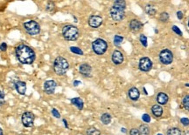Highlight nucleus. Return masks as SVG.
I'll return each instance as SVG.
<instances>
[{"label": "nucleus", "mask_w": 189, "mask_h": 135, "mask_svg": "<svg viewBox=\"0 0 189 135\" xmlns=\"http://www.w3.org/2000/svg\"><path fill=\"white\" fill-rule=\"evenodd\" d=\"M17 59L23 65H31L35 60L34 51L25 44H19L16 48Z\"/></svg>", "instance_id": "nucleus-1"}, {"label": "nucleus", "mask_w": 189, "mask_h": 135, "mask_svg": "<svg viewBox=\"0 0 189 135\" xmlns=\"http://www.w3.org/2000/svg\"><path fill=\"white\" fill-rule=\"evenodd\" d=\"M126 7L125 1L117 0L110 8V16L115 21H121L124 18V10Z\"/></svg>", "instance_id": "nucleus-2"}, {"label": "nucleus", "mask_w": 189, "mask_h": 135, "mask_svg": "<svg viewBox=\"0 0 189 135\" xmlns=\"http://www.w3.org/2000/svg\"><path fill=\"white\" fill-rule=\"evenodd\" d=\"M69 68V64L66 59L62 57H57L54 62V70L58 75H64Z\"/></svg>", "instance_id": "nucleus-3"}, {"label": "nucleus", "mask_w": 189, "mask_h": 135, "mask_svg": "<svg viewBox=\"0 0 189 135\" xmlns=\"http://www.w3.org/2000/svg\"><path fill=\"white\" fill-rule=\"evenodd\" d=\"M79 30L78 28L72 25H65L62 28V35L65 39L69 40V41H74L76 40L79 37Z\"/></svg>", "instance_id": "nucleus-4"}, {"label": "nucleus", "mask_w": 189, "mask_h": 135, "mask_svg": "<svg viewBox=\"0 0 189 135\" xmlns=\"http://www.w3.org/2000/svg\"><path fill=\"white\" fill-rule=\"evenodd\" d=\"M92 49L97 55H102L106 52L108 49L107 42L102 38H97L92 43Z\"/></svg>", "instance_id": "nucleus-5"}, {"label": "nucleus", "mask_w": 189, "mask_h": 135, "mask_svg": "<svg viewBox=\"0 0 189 135\" xmlns=\"http://www.w3.org/2000/svg\"><path fill=\"white\" fill-rule=\"evenodd\" d=\"M24 27H25V31L31 36H35L39 34L40 31V26L34 20H29L25 22L24 24Z\"/></svg>", "instance_id": "nucleus-6"}, {"label": "nucleus", "mask_w": 189, "mask_h": 135, "mask_svg": "<svg viewBox=\"0 0 189 135\" xmlns=\"http://www.w3.org/2000/svg\"><path fill=\"white\" fill-rule=\"evenodd\" d=\"M158 57H159L160 63L163 64V65H165V66L171 65L172 63V60H173V54H172V51L169 49L162 50L159 52Z\"/></svg>", "instance_id": "nucleus-7"}, {"label": "nucleus", "mask_w": 189, "mask_h": 135, "mask_svg": "<svg viewBox=\"0 0 189 135\" xmlns=\"http://www.w3.org/2000/svg\"><path fill=\"white\" fill-rule=\"evenodd\" d=\"M34 119L35 117L33 115V113L31 112H25L22 114V124L24 125L25 127H32L34 125Z\"/></svg>", "instance_id": "nucleus-8"}, {"label": "nucleus", "mask_w": 189, "mask_h": 135, "mask_svg": "<svg viewBox=\"0 0 189 135\" xmlns=\"http://www.w3.org/2000/svg\"><path fill=\"white\" fill-rule=\"evenodd\" d=\"M151 67H152V62H151V60L149 58L145 57V58H142L139 60V68L140 71L146 73V72L151 71Z\"/></svg>", "instance_id": "nucleus-9"}, {"label": "nucleus", "mask_w": 189, "mask_h": 135, "mask_svg": "<svg viewBox=\"0 0 189 135\" xmlns=\"http://www.w3.org/2000/svg\"><path fill=\"white\" fill-rule=\"evenodd\" d=\"M57 84L54 80H47L44 83V90L46 93L47 94H53L54 93Z\"/></svg>", "instance_id": "nucleus-10"}, {"label": "nucleus", "mask_w": 189, "mask_h": 135, "mask_svg": "<svg viewBox=\"0 0 189 135\" xmlns=\"http://www.w3.org/2000/svg\"><path fill=\"white\" fill-rule=\"evenodd\" d=\"M102 24V19L100 16L93 15L88 19V25L92 28H98Z\"/></svg>", "instance_id": "nucleus-11"}, {"label": "nucleus", "mask_w": 189, "mask_h": 135, "mask_svg": "<svg viewBox=\"0 0 189 135\" xmlns=\"http://www.w3.org/2000/svg\"><path fill=\"white\" fill-rule=\"evenodd\" d=\"M111 59H112V62L115 65H121L124 62V55H123V53L120 51L116 50V51H114V52L112 53Z\"/></svg>", "instance_id": "nucleus-12"}, {"label": "nucleus", "mask_w": 189, "mask_h": 135, "mask_svg": "<svg viewBox=\"0 0 189 135\" xmlns=\"http://www.w3.org/2000/svg\"><path fill=\"white\" fill-rule=\"evenodd\" d=\"M79 72L80 73L85 76V77H90L91 76V72H92V67L87 64V63H84L82 64L79 67Z\"/></svg>", "instance_id": "nucleus-13"}, {"label": "nucleus", "mask_w": 189, "mask_h": 135, "mask_svg": "<svg viewBox=\"0 0 189 135\" xmlns=\"http://www.w3.org/2000/svg\"><path fill=\"white\" fill-rule=\"evenodd\" d=\"M142 26H143L142 23L138 19H132L130 22V29L133 32H138L139 31H140Z\"/></svg>", "instance_id": "nucleus-14"}, {"label": "nucleus", "mask_w": 189, "mask_h": 135, "mask_svg": "<svg viewBox=\"0 0 189 135\" xmlns=\"http://www.w3.org/2000/svg\"><path fill=\"white\" fill-rule=\"evenodd\" d=\"M128 96L133 101H137L139 98L140 96V92L138 88L136 87H132L129 91H128Z\"/></svg>", "instance_id": "nucleus-15"}, {"label": "nucleus", "mask_w": 189, "mask_h": 135, "mask_svg": "<svg viewBox=\"0 0 189 135\" xmlns=\"http://www.w3.org/2000/svg\"><path fill=\"white\" fill-rule=\"evenodd\" d=\"M15 88L19 94L24 95L26 92V84L24 81H17L15 83Z\"/></svg>", "instance_id": "nucleus-16"}, {"label": "nucleus", "mask_w": 189, "mask_h": 135, "mask_svg": "<svg viewBox=\"0 0 189 135\" xmlns=\"http://www.w3.org/2000/svg\"><path fill=\"white\" fill-rule=\"evenodd\" d=\"M168 100H169L168 95L165 94V92H159L157 95V101L159 105H163L167 104Z\"/></svg>", "instance_id": "nucleus-17"}, {"label": "nucleus", "mask_w": 189, "mask_h": 135, "mask_svg": "<svg viewBox=\"0 0 189 135\" xmlns=\"http://www.w3.org/2000/svg\"><path fill=\"white\" fill-rule=\"evenodd\" d=\"M163 112H164V111H163L162 106H160V105H154L151 107V112H152V114L155 117H157V118L162 116Z\"/></svg>", "instance_id": "nucleus-18"}, {"label": "nucleus", "mask_w": 189, "mask_h": 135, "mask_svg": "<svg viewBox=\"0 0 189 135\" xmlns=\"http://www.w3.org/2000/svg\"><path fill=\"white\" fill-rule=\"evenodd\" d=\"M71 103L74 105H76V107L79 109V110H82V108H83V105H84V103H83V101H82V99L81 98H72L71 100Z\"/></svg>", "instance_id": "nucleus-19"}, {"label": "nucleus", "mask_w": 189, "mask_h": 135, "mask_svg": "<svg viewBox=\"0 0 189 135\" xmlns=\"http://www.w3.org/2000/svg\"><path fill=\"white\" fill-rule=\"evenodd\" d=\"M139 132L141 135H150V127L147 125H141L139 126Z\"/></svg>", "instance_id": "nucleus-20"}, {"label": "nucleus", "mask_w": 189, "mask_h": 135, "mask_svg": "<svg viewBox=\"0 0 189 135\" xmlns=\"http://www.w3.org/2000/svg\"><path fill=\"white\" fill-rule=\"evenodd\" d=\"M101 121L104 125H109L111 122V116L109 113H103L101 116Z\"/></svg>", "instance_id": "nucleus-21"}, {"label": "nucleus", "mask_w": 189, "mask_h": 135, "mask_svg": "<svg viewBox=\"0 0 189 135\" xmlns=\"http://www.w3.org/2000/svg\"><path fill=\"white\" fill-rule=\"evenodd\" d=\"M86 133H87V135H101V132L94 126H91L87 129Z\"/></svg>", "instance_id": "nucleus-22"}, {"label": "nucleus", "mask_w": 189, "mask_h": 135, "mask_svg": "<svg viewBox=\"0 0 189 135\" xmlns=\"http://www.w3.org/2000/svg\"><path fill=\"white\" fill-rule=\"evenodd\" d=\"M145 12L147 13L148 15H150V16H153L154 14H156L157 11L154 8V6H152L151 5H147L145 6Z\"/></svg>", "instance_id": "nucleus-23"}, {"label": "nucleus", "mask_w": 189, "mask_h": 135, "mask_svg": "<svg viewBox=\"0 0 189 135\" xmlns=\"http://www.w3.org/2000/svg\"><path fill=\"white\" fill-rule=\"evenodd\" d=\"M167 135H182V133L178 127H172L167 131Z\"/></svg>", "instance_id": "nucleus-24"}, {"label": "nucleus", "mask_w": 189, "mask_h": 135, "mask_svg": "<svg viewBox=\"0 0 189 135\" xmlns=\"http://www.w3.org/2000/svg\"><path fill=\"white\" fill-rule=\"evenodd\" d=\"M181 105H182V106L186 110L189 111V95H186V96L183 98Z\"/></svg>", "instance_id": "nucleus-25"}, {"label": "nucleus", "mask_w": 189, "mask_h": 135, "mask_svg": "<svg viewBox=\"0 0 189 135\" xmlns=\"http://www.w3.org/2000/svg\"><path fill=\"white\" fill-rule=\"evenodd\" d=\"M123 40H124V37H122V36L116 35L115 37H114V44H115L117 46H119L120 44H122V42H123Z\"/></svg>", "instance_id": "nucleus-26"}, {"label": "nucleus", "mask_w": 189, "mask_h": 135, "mask_svg": "<svg viewBox=\"0 0 189 135\" xmlns=\"http://www.w3.org/2000/svg\"><path fill=\"white\" fill-rule=\"evenodd\" d=\"M159 19L161 22H164V23H166L168 20H169V14L167 12H163L160 14V17H159Z\"/></svg>", "instance_id": "nucleus-27"}, {"label": "nucleus", "mask_w": 189, "mask_h": 135, "mask_svg": "<svg viewBox=\"0 0 189 135\" xmlns=\"http://www.w3.org/2000/svg\"><path fill=\"white\" fill-rule=\"evenodd\" d=\"M70 51L73 52V53H76L78 55H83V52L80 49L79 47H76V46H71L70 47Z\"/></svg>", "instance_id": "nucleus-28"}, {"label": "nucleus", "mask_w": 189, "mask_h": 135, "mask_svg": "<svg viewBox=\"0 0 189 135\" xmlns=\"http://www.w3.org/2000/svg\"><path fill=\"white\" fill-rule=\"evenodd\" d=\"M139 40H140L141 44H142L145 47L147 46V37H146L145 35H144V34H141V35H140V37H139Z\"/></svg>", "instance_id": "nucleus-29"}, {"label": "nucleus", "mask_w": 189, "mask_h": 135, "mask_svg": "<svg viewBox=\"0 0 189 135\" xmlns=\"http://www.w3.org/2000/svg\"><path fill=\"white\" fill-rule=\"evenodd\" d=\"M172 31H174L175 33H176L177 35H179V36H182L183 35V33H182V31H181V30L178 27V26H176V25H173L172 27Z\"/></svg>", "instance_id": "nucleus-30"}, {"label": "nucleus", "mask_w": 189, "mask_h": 135, "mask_svg": "<svg viewBox=\"0 0 189 135\" xmlns=\"http://www.w3.org/2000/svg\"><path fill=\"white\" fill-rule=\"evenodd\" d=\"M142 119H143V121L145 123L151 122V117H150V115H149L148 113H145V114H143V116H142Z\"/></svg>", "instance_id": "nucleus-31"}, {"label": "nucleus", "mask_w": 189, "mask_h": 135, "mask_svg": "<svg viewBox=\"0 0 189 135\" xmlns=\"http://www.w3.org/2000/svg\"><path fill=\"white\" fill-rule=\"evenodd\" d=\"M180 123L184 126H189V119L188 118H181L180 119Z\"/></svg>", "instance_id": "nucleus-32"}, {"label": "nucleus", "mask_w": 189, "mask_h": 135, "mask_svg": "<svg viewBox=\"0 0 189 135\" xmlns=\"http://www.w3.org/2000/svg\"><path fill=\"white\" fill-rule=\"evenodd\" d=\"M5 97H6V95H5L4 92L0 90V106L5 104Z\"/></svg>", "instance_id": "nucleus-33"}, {"label": "nucleus", "mask_w": 189, "mask_h": 135, "mask_svg": "<svg viewBox=\"0 0 189 135\" xmlns=\"http://www.w3.org/2000/svg\"><path fill=\"white\" fill-rule=\"evenodd\" d=\"M52 114H53V116L55 117L57 119H60V118H61V114H60L59 111L55 109V108H54V109L52 110Z\"/></svg>", "instance_id": "nucleus-34"}, {"label": "nucleus", "mask_w": 189, "mask_h": 135, "mask_svg": "<svg viewBox=\"0 0 189 135\" xmlns=\"http://www.w3.org/2000/svg\"><path fill=\"white\" fill-rule=\"evenodd\" d=\"M130 135H141L139 129L132 128L130 131Z\"/></svg>", "instance_id": "nucleus-35"}, {"label": "nucleus", "mask_w": 189, "mask_h": 135, "mask_svg": "<svg viewBox=\"0 0 189 135\" xmlns=\"http://www.w3.org/2000/svg\"><path fill=\"white\" fill-rule=\"evenodd\" d=\"M7 49V44L6 43H2L1 44H0V50L2 51V52H6Z\"/></svg>", "instance_id": "nucleus-36"}, {"label": "nucleus", "mask_w": 189, "mask_h": 135, "mask_svg": "<svg viewBox=\"0 0 189 135\" xmlns=\"http://www.w3.org/2000/svg\"><path fill=\"white\" fill-rule=\"evenodd\" d=\"M54 5L53 3H49V4L47 5V6H46V10H47V11H52V10L54 9Z\"/></svg>", "instance_id": "nucleus-37"}, {"label": "nucleus", "mask_w": 189, "mask_h": 135, "mask_svg": "<svg viewBox=\"0 0 189 135\" xmlns=\"http://www.w3.org/2000/svg\"><path fill=\"white\" fill-rule=\"evenodd\" d=\"M177 18L179 19H183V12H180V11H179V12H177Z\"/></svg>", "instance_id": "nucleus-38"}, {"label": "nucleus", "mask_w": 189, "mask_h": 135, "mask_svg": "<svg viewBox=\"0 0 189 135\" xmlns=\"http://www.w3.org/2000/svg\"><path fill=\"white\" fill-rule=\"evenodd\" d=\"M62 121H63V123H64V125H65V127H66V128H69V125H68V122H67V120H66L65 119H63Z\"/></svg>", "instance_id": "nucleus-39"}, {"label": "nucleus", "mask_w": 189, "mask_h": 135, "mask_svg": "<svg viewBox=\"0 0 189 135\" xmlns=\"http://www.w3.org/2000/svg\"><path fill=\"white\" fill-rule=\"evenodd\" d=\"M80 84H81V81H78V80H76V81H74V86H79Z\"/></svg>", "instance_id": "nucleus-40"}, {"label": "nucleus", "mask_w": 189, "mask_h": 135, "mask_svg": "<svg viewBox=\"0 0 189 135\" xmlns=\"http://www.w3.org/2000/svg\"><path fill=\"white\" fill-rule=\"evenodd\" d=\"M183 135H189V130H187V131H185V132H184V133H183Z\"/></svg>", "instance_id": "nucleus-41"}, {"label": "nucleus", "mask_w": 189, "mask_h": 135, "mask_svg": "<svg viewBox=\"0 0 189 135\" xmlns=\"http://www.w3.org/2000/svg\"><path fill=\"white\" fill-rule=\"evenodd\" d=\"M121 131H122V132H123L124 133H125L126 132H127V130H126L125 128H122V129H121Z\"/></svg>", "instance_id": "nucleus-42"}, {"label": "nucleus", "mask_w": 189, "mask_h": 135, "mask_svg": "<svg viewBox=\"0 0 189 135\" xmlns=\"http://www.w3.org/2000/svg\"><path fill=\"white\" fill-rule=\"evenodd\" d=\"M0 135H4V133H3V130L0 127Z\"/></svg>", "instance_id": "nucleus-43"}, {"label": "nucleus", "mask_w": 189, "mask_h": 135, "mask_svg": "<svg viewBox=\"0 0 189 135\" xmlns=\"http://www.w3.org/2000/svg\"><path fill=\"white\" fill-rule=\"evenodd\" d=\"M143 90H144V92H145V94H146V95H147V92L145 91V87L143 88Z\"/></svg>", "instance_id": "nucleus-44"}, {"label": "nucleus", "mask_w": 189, "mask_h": 135, "mask_svg": "<svg viewBox=\"0 0 189 135\" xmlns=\"http://www.w3.org/2000/svg\"><path fill=\"white\" fill-rule=\"evenodd\" d=\"M185 86H187V87H189V83H187V84H185Z\"/></svg>", "instance_id": "nucleus-45"}, {"label": "nucleus", "mask_w": 189, "mask_h": 135, "mask_svg": "<svg viewBox=\"0 0 189 135\" xmlns=\"http://www.w3.org/2000/svg\"><path fill=\"white\" fill-rule=\"evenodd\" d=\"M157 135H163V134H162V133H158Z\"/></svg>", "instance_id": "nucleus-46"}, {"label": "nucleus", "mask_w": 189, "mask_h": 135, "mask_svg": "<svg viewBox=\"0 0 189 135\" xmlns=\"http://www.w3.org/2000/svg\"><path fill=\"white\" fill-rule=\"evenodd\" d=\"M188 27H189V19H188Z\"/></svg>", "instance_id": "nucleus-47"}]
</instances>
